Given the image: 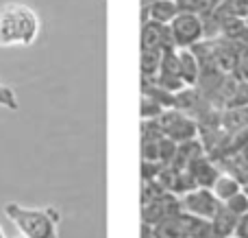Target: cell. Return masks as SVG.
I'll return each instance as SVG.
<instances>
[{
	"label": "cell",
	"instance_id": "obj_13",
	"mask_svg": "<svg viewBox=\"0 0 248 238\" xmlns=\"http://www.w3.org/2000/svg\"><path fill=\"white\" fill-rule=\"evenodd\" d=\"M163 51L166 48H150V51H141V79L144 81H155L159 72V66L163 59Z\"/></svg>",
	"mask_w": 248,
	"mask_h": 238
},
{
	"label": "cell",
	"instance_id": "obj_12",
	"mask_svg": "<svg viewBox=\"0 0 248 238\" xmlns=\"http://www.w3.org/2000/svg\"><path fill=\"white\" fill-rule=\"evenodd\" d=\"M181 221H183L187 238H214L209 219H201V217H194V214L181 212Z\"/></svg>",
	"mask_w": 248,
	"mask_h": 238
},
{
	"label": "cell",
	"instance_id": "obj_18",
	"mask_svg": "<svg viewBox=\"0 0 248 238\" xmlns=\"http://www.w3.org/2000/svg\"><path fill=\"white\" fill-rule=\"evenodd\" d=\"M163 192H168V190H163L161 184H159L157 179H144V182H141V204L157 199V197L163 195Z\"/></svg>",
	"mask_w": 248,
	"mask_h": 238
},
{
	"label": "cell",
	"instance_id": "obj_4",
	"mask_svg": "<svg viewBox=\"0 0 248 238\" xmlns=\"http://www.w3.org/2000/svg\"><path fill=\"white\" fill-rule=\"evenodd\" d=\"M155 120H157L159 131L176 144L185 142V140L198 138V120L176 107L163 109V112L159 114V118H155Z\"/></svg>",
	"mask_w": 248,
	"mask_h": 238
},
{
	"label": "cell",
	"instance_id": "obj_21",
	"mask_svg": "<svg viewBox=\"0 0 248 238\" xmlns=\"http://www.w3.org/2000/svg\"><path fill=\"white\" fill-rule=\"evenodd\" d=\"M153 2H157V0H141V9L148 7V4H153Z\"/></svg>",
	"mask_w": 248,
	"mask_h": 238
},
{
	"label": "cell",
	"instance_id": "obj_16",
	"mask_svg": "<svg viewBox=\"0 0 248 238\" xmlns=\"http://www.w3.org/2000/svg\"><path fill=\"white\" fill-rule=\"evenodd\" d=\"M224 205H227L231 212H235L237 217H244V214H248V192L242 188L237 195L229 197V199L224 201Z\"/></svg>",
	"mask_w": 248,
	"mask_h": 238
},
{
	"label": "cell",
	"instance_id": "obj_2",
	"mask_svg": "<svg viewBox=\"0 0 248 238\" xmlns=\"http://www.w3.org/2000/svg\"><path fill=\"white\" fill-rule=\"evenodd\" d=\"M4 214L24 238H59L57 227L61 214L57 208H26L9 201L4 205Z\"/></svg>",
	"mask_w": 248,
	"mask_h": 238
},
{
	"label": "cell",
	"instance_id": "obj_19",
	"mask_svg": "<svg viewBox=\"0 0 248 238\" xmlns=\"http://www.w3.org/2000/svg\"><path fill=\"white\" fill-rule=\"evenodd\" d=\"M235 236L237 238H248V214L240 217V221H237V227H235Z\"/></svg>",
	"mask_w": 248,
	"mask_h": 238
},
{
	"label": "cell",
	"instance_id": "obj_1",
	"mask_svg": "<svg viewBox=\"0 0 248 238\" xmlns=\"http://www.w3.org/2000/svg\"><path fill=\"white\" fill-rule=\"evenodd\" d=\"M42 20L37 11L24 2L0 4V48L33 46L39 37Z\"/></svg>",
	"mask_w": 248,
	"mask_h": 238
},
{
	"label": "cell",
	"instance_id": "obj_23",
	"mask_svg": "<svg viewBox=\"0 0 248 238\" xmlns=\"http://www.w3.org/2000/svg\"><path fill=\"white\" fill-rule=\"evenodd\" d=\"M244 190L248 192V179H246V184H244Z\"/></svg>",
	"mask_w": 248,
	"mask_h": 238
},
{
	"label": "cell",
	"instance_id": "obj_22",
	"mask_svg": "<svg viewBox=\"0 0 248 238\" xmlns=\"http://www.w3.org/2000/svg\"><path fill=\"white\" fill-rule=\"evenodd\" d=\"M0 238H7V236H4V230H2V227H0Z\"/></svg>",
	"mask_w": 248,
	"mask_h": 238
},
{
	"label": "cell",
	"instance_id": "obj_20",
	"mask_svg": "<svg viewBox=\"0 0 248 238\" xmlns=\"http://www.w3.org/2000/svg\"><path fill=\"white\" fill-rule=\"evenodd\" d=\"M240 151H242V155H244L246 160H248V131H246V136H244V142H242V149H240Z\"/></svg>",
	"mask_w": 248,
	"mask_h": 238
},
{
	"label": "cell",
	"instance_id": "obj_7",
	"mask_svg": "<svg viewBox=\"0 0 248 238\" xmlns=\"http://www.w3.org/2000/svg\"><path fill=\"white\" fill-rule=\"evenodd\" d=\"M187 170H189V175H192L196 188H211L216 179L220 177V173H222V170H220V166L216 164V162L211 160L207 153L189 162Z\"/></svg>",
	"mask_w": 248,
	"mask_h": 238
},
{
	"label": "cell",
	"instance_id": "obj_6",
	"mask_svg": "<svg viewBox=\"0 0 248 238\" xmlns=\"http://www.w3.org/2000/svg\"><path fill=\"white\" fill-rule=\"evenodd\" d=\"M181 212H183L181 197L172 195V192H163V195H159L157 199L141 204V223L155 227L157 223L176 217V214H181Z\"/></svg>",
	"mask_w": 248,
	"mask_h": 238
},
{
	"label": "cell",
	"instance_id": "obj_9",
	"mask_svg": "<svg viewBox=\"0 0 248 238\" xmlns=\"http://www.w3.org/2000/svg\"><path fill=\"white\" fill-rule=\"evenodd\" d=\"M179 52V74L187 87L198 85L201 81V61L194 48H176Z\"/></svg>",
	"mask_w": 248,
	"mask_h": 238
},
{
	"label": "cell",
	"instance_id": "obj_8",
	"mask_svg": "<svg viewBox=\"0 0 248 238\" xmlns=\"http://www.w3.org/2000/svg\"><path fill=\"white\" fill-rule=\"evenodd\" d=\"M168 46H172L168 24H159V22L146 20L144 26H141V51H150V48H168Z\"/></svg>",
	"mask_w": 248,
	"mask_h": 238
},
{
	"label": "cell",
	"instance_id": "obj_10",
	"mask_svg": "<svg viewBox=\"0 0 248 238\" xmlns=\"http://www.w3.org/2000/svg\"><path fill=\"white\" fill-rule=\"evenodd\" d=\"M179 2L176 0H157V2L148 4V7L141 9V20H153L159 22V24H170L172 20L179 13Z\"/></svg>",
	"mask_w": 248,
	"mask_h": 238
},
{
	"label": "cell",
	"instance_id": "obj_15",
	"mask_svg": "<svg viewBox=\"0 0 248 238\" xmlns=\"http://www.w3.org/2000/svg\"><path fill=\"white\" fill-rule=\"evenodd\" d=\"M163 109L166 107H163L153 94H146L144 92V96H141V109H140L141 120H155V118H159V114H161Z\"/></svg>",
	"mask_w": 248,
	"mask_h": 238
},
{
	"label": "cell",
	"instance_id": "obj_5",
	"mask_svg": "<svg viewBox=\"0 0 248 238\" xmlns=\"http://www.w3.org/2000/svg\"><path fill=\"white\" fill-rule=\"evenodd\" d=\"M181 205H183V212L194 214V217L201 219H214L216 214L222 210V201L214 195L211 188H194V190L185 192L181 197Z\"/></svg>",
	"mask_w": 248,
	"mask_h": 238
},
{
	"label": "cell",
	"instance_id": "obj_14",
	"mask_svg": "<svg viewBox=\"0 0 248 238\" xmlns=\"http://www.w3.org/2000/svg\"><path fill=\"white\" fill-rule=\"evenodd\" d=\"M242 188H244V186H242V182H237L235 177H231L229 173H220V177L214 182L211 190H214V195L224 204V201H227L229 197L237 195V192H240Z\"/></svg>",
	"mask_w": 248,
	"mask_h": 238
},
{
	"label": "cell",
	"instance_id": "obj_17",
	"mask_svg": "<svg viewBox=\"0 0 248 238\" xmlns=\"http://www.w3.org/2000/svg\"><path fill=\"white\" fill-rule=\"evenodd\" d=\"M0 107L11 109V112L20 109V99H17L16 90H13L11 85H7V83H2V81H0Z\"/></svg>",
	"mask_w": 248,
	"mask_h": 238
},
{
	"label": "cell",
	"instance_id": "obj_3",
	"mask_svg": "<svg viewBox=\"0 0 248 238\" xmlns=\"http://www.w3.org/2000/svg\"><path fill=\"white\" fill-rule=\"evenodd\" d=\"M168 29L174 48H194L205 37V20L201 13L194 11H179Z\"/></svg>",
	"mask_w": 248,
	"mask_h": 238
},
{
	"label": "cell",
	"instance_id": "obj_24",
	"mask_svg": "<svg viewBox=\"0 0 248 238\" xmlns=\"http://www.w3.org/2000/svg\"><path fill=\"white\" fill-rule=\"evenodd\" d=\"M229 238H237V236H229Z\"/></svg>",
	"mask_w": 248,
	"mask_h": 238
},
{
	"label": "cell",
	"instance_id": "obj_25",
	"mask_svg": "<svg viewBox=\"0 0 248 238\" xmlns=\"http://www.w3.org/2000/svg\"><path fill=\"white\" fill-rule=\"evenodd\" d=\"M17 238H24V236H22V234H20V236H17Z\"/></svg>",
	"mask_w": 248,
	"mask_h": 238
},
{
	"label": "cell",
	"instance_id": "obj_11",
	"mask_svg": "<svg viewBox=\"0 0 248 238\" xmlns=\"http://www.w3.org/2000/svg\"><path fill=\"white\" fill-rule=\"evenodd\" d=\"M237 221H240V217H237L235 212H231L227 205H222V210H220V212L211 219V232H214V238L235 236Z\"/></svg>",
	"mask_w": 248,
	"mask_h": 238
}]
</instances>
